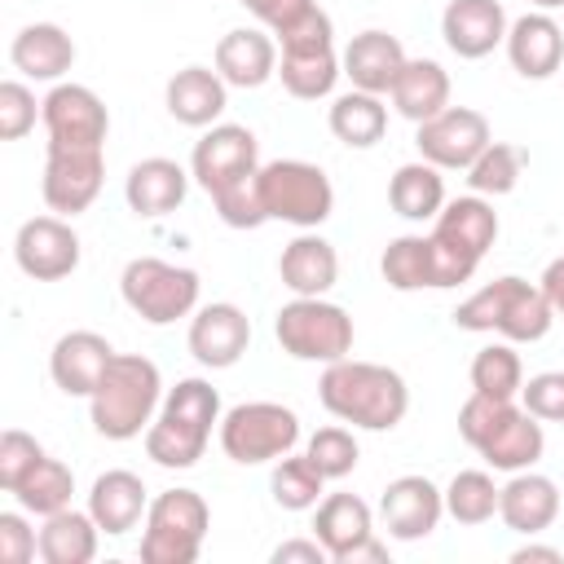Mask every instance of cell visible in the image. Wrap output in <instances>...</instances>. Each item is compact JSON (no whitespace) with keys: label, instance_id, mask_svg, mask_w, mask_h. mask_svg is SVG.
Here are the masks:
<instances>
[{"label":"cell","instance_id":"obj_1","mask_svg":"<svg viewBox=\"0 0 564 564\" xmlns=\"http://www.w3.org/2000/svg\"><path fill=\"white\" fill-rule=\"evenodd\" d=\"M317 397H322L326 414H335L339 423H352L361 432H392L410 410L405 379L392 366L357 361V357H339V361L322 366Z\"/></svg>","mask_w":564,"mask_h":564},{"label":"cell","instance_id":"obj_2","mask_svg":"<svg viewBox=\"0 0 564 564\" xmlns=\"http://www.w3.org/2000/svg\"><path fill=\"white\" fill-rule=\"evenodd\" d=\"M216 423H220V392L198 375L176 379V388L163 392L154 423L145 427V458L154 467L185 471L203 458Z\"/></svg>","mask_w":564,"mask_h":564},{"label":"cell","instance_id":"obj_3","mask_svg":"<svg viewBox=\"0 0 564 564\" xmlns=\"http://www.w3.org/2000/svg\"><path fill=\"white\" fill-rule=\"evenodd\" d=\"M458 436L494 471H507V476L538 467V458L546 454L542 419H533L516 401H498V397H480V392H471L458 405Z\"/></svg>","mask_w":564,"mask_h":564},{"label":"cell","instance_id":"obj_4","mask_svg":"<svg viewBox=\"0 0 564 564\" xmlns=\"http://www.w3.org/2000/svg\"><path fill=\"white\" fill-rule=\"evenodd\" d=\"M163 405V375L141 352H115L101 383L88 397L93 432L106 441H132L141 436Z\"/></svg>","mask_w":564,"mask_h":564},{"label":"cell","instance_id":"obj_5","mask_svg":"<svg viewBox=\"0 0 564 564\" xmlns=\"http://www.w3.org/2000/svg\"><path fill=\"white\" fill-rule=\"evenodd\" d=\"M454 326L471 330V335H498L511 344H538L555 326V313H551L542 286L507 273V278H494L480 291H471L454 308Z\"/></svg>","mask_w":564,"mask_h":564},{"label":"cell","instance_id":"obj_6","mask_svg":"<svg viewBox=\"0 0 564 564\" xmlns=\"http://www.w3.org/2000/svg\"><path fill=\"white\" fill-rule=\"evenodd\" d=\"M278 40V79L300 101H322L335 93V79L344 75V62L335 53V22L317 4L304 22L273 35Z\"/></svg>","mask_w":564,"mask_h":564},{"label":"cell","instance_id":"obj_7","mask_svg":"<svg viewBox=\"0 0 564 564\" xmlns=\"http://www.w3.org/2000/svg\"><path fill=\"white\" fill-rule=\"evenodd\" d=\"M427 238L436 247L445 286H463V282H471V273L480 269V260L498 242V212H494V203L485 194L445 198V207L436 212Z\"/></svg>","mask_w":564,"mask_h":564},{"label":"cell","instance_id":"obj_8","mask_svg":"<svg viewBox=\"0 0 564 564\" xmlns=\"http://www.w3.org/2000/svg\"><path fill=\"white\" fill-rule=\"evenodd\" d=\"M212 529V507L198 489H163L150 498L141 520V560L145 564H194Z\"/></svg>","mask_w":564,"mask_h":564},{"label":"cell","instance_id":"obj_9","mask_svg":"<svg viewBox=\"0 0 564 564\" xmlns=\"http://www.w3.org/2000/svg\"><path fill=\"white\" fill-rule=\"evenodd\" d=\"M198 291H203V282H198L194 269L167 264V260H159V256H137V260H128L123 273H119V295H123V304H128L141 322H150V326H172V322H181V317H194Z\"/></svg>","mask_w":564,"mask_h":564},{"label":"cell","instance_id":"obj_10","mask_svg":"<svg viewBox=\"0 0 564 564\" xmlns=\"http://www.w3.org/2000/svg\"><path fill=\"white\" fill-rule=\"evenodd\" d=\"M273 335H278L286 357L317 361V366L348 357L352 339H357L352 317L339 304H330L326 295H295L291 304H282L273 317Z\"/></svg>","mask_w":564,"mask_h":564},{"label":"cell","instance_id":"obj_11","mask_svg":"<svg viewBox=\"0 0 564 564\" xmlns=\"http://www.w3.org/2000/svg\"><path fill=\"white\" fill-rule=\"evenodd\" d=\"M260 203L269 220L317 229L335 212V185L308 159H273V163H260Z\"/></svg>","mask_w":564,"mask_h":564},{"label":"cell","instance_id":"obj_12","mask_svg":"<svg viewBox=\"0 0 564 564\" xmlns=\"http://www.w3.org/2000/svg\"><path fill=\"white\" fill-rule=\"evenodd\" d=\"M220 449L242 467L278 463L300 445V414L282 401H242L220 414Z\"/></svg>","mask_w":564,"mask_h":564},{"label":"cell","instance_id":"obj_13","mask_svg":"<svg viewBox=\"0 0 564 564\" xmlns=\"http://www.w3.org/2000/svg\"><path fill=\"white\" fill-rule=\"evenodd\" d=\"M101 181H106V150L101 145H62V141L44 145L40 194H44V207L53 216L70 220V216L88 212L101 194Z\"/></svg>","mask_w":564,"mask_h":564},{"label":"cell","instance_id":"obj_14","mask_svg":"<svg viewBox=\"0 0 564 564\" xmlns=\"http://www.w3.org/2000/svg\"><path fill=\"white\" fill-rule=\"evenodd\" d=\"M489 141H494V128L471 106H445L441 115L414 123L419 159H427L441 172H467Z\"/></svg>","mask_w":564,"mask_h":564},{"label":"cell","instance_id":"obj_15","mask_svg":"<svg viewBox=\"0 0 564 564\" xmlns=\"http://www.w3.org/2000/svg\"><path fill=\"white\" fill-rule=\"evenodd\" d=\"M79 234L70 229L66 216H31L18 225L13 238V260L26 278L35 282H62L79 269Z\"/></svg>","mask_w":564,"mask_h":564},{"label":"cell","instance_id":"obj_16","mask_svg":"<svg viewBox=\"0 0 564 564\" xmlns=\"http://www.w3.org/2000/svg\"><path fill=\"white\" fill-rule=\"evenodd\" d=\"M256 167H260V141L242 123H212L194 141V154H189V176L207 194L225 189L229 181H238V176H247Z\"/></svg>","mask_w":564,"mask_h":564},{"label":"cell","instance_id":"obj_17","mask_svg":"<svg viewBox=\"0 0 564 564\" xmlns=\"http://www.w3.org/2000/svg\"><path fill=\"white\" fill-rule=\"evenodd\" d=\"M40 123L48 141L62 145H106L110 132V110L88 84H53L48 97L40 101Z\"/></svg>","mask_w":564,"mask_h":564},{"label":"cell","instance_id":"obj_18","mask_svg":"<svg viewBox=\"0 0 564 564\" xmlns=\"http://www.w3.org/2000/svg\"><path fill=\"white\" fill-rule=\"evenodd\" d=\"M185 344H189V357H194L198 366H207V370H229V366L242 361V352H247V344H251V317H247L238 304H229V300L203 304V308H194V317H189Z\"/></svg>","mask_w":564,"mask_h":564},{"label":"cell","instance_id":"obj_19","mask_svg":"<svg viewBox=\"0 0 564 564\" xmlns=\"http://www.w3.org/2000/svg\"><path fill=\"white\" fill-rule=\"evenodd\" d=\"M441 516H445V489H436L427 476H397L379 494V520L397 542H419L436 533Z\"/></svg>","mask_w":564,"mask_h":564},{"label":"cell","instance_id":"obj_20","mask_svg":"<svg viewBox=\"0 0 564 564\" xmlns=\"http://www.w3.org/2000/svg\"><path fill=\"white\" fill-rule=\"evenodd\" d=\"M507 9L498 0H449L441 13V40L454 57L480 62L507 40Z\"/></svg>","mask_w":564,"mask_h":564},{"label":"cell","instance_id":"obj_21","mask_svg":"<svg viewBox=\"0 0 564 564\" xmlns=\"http://www.w3.org/2000/svg\"><path fill=\"white\" fill-rule=\"evenodd\" d=\"M502 48H507L511 70L524 75V79H551L564 66V31L542 9H529L524 18H516L507 26Z\"/></svg>","mask_w":564,"mask_h":564},{"label":"cell","instance_id":"obj_22","mask_svg":"<svg viewBox=\"0 0 564 564\" xmlns=\"http://www.w3.org/2000/svg\"><path fill=\"white\" fill-rule=\"evenodd\" d=\"M150 511V494H145V480L128 467H110L93 480L88 489V516L97 520V529L106 538H123L132 533Z\"/></svg>","mask_w":564,"mask_h":564},{"label":"cell","instance_id":"obj_23","mask_svg":"<svg viewBox=\"0 0 564 564\" xmlns=\"http://www.w3.org/2000/svg\"><path fill=\"white\" fill-rule=\"evenodd\" d=\"M313 538L335 564H352V555L375 538V511L357 494H326L313 507Z\"/></svg>","mask_w":564,"mask_h":564},{"label":"cell","instance_id":"obj_24","mask_svg":"<svg viewBox=\"0 0 564 564\" xmlns=\"http://www.w3.org/2000/svg\"><path fill=\"white\" fill-rule=\"evenodd\" d=\"M216 70L229 88H260L278 75V40L264 26H234L216 44Z\"/></svg>","mask_w":564,"mask_h":564},{"label":"cell","instance_id":"obj_25","mask_svg":"<svg viewBox=\"0 0 564 564\" xmlns=\"http://www.w3.org/2000/svg\"><path fill=\"white\" fill-rule=\"evenodd\" d=\"M115 348L106 335L97 330H66L53 352H48V375L66 397H93V388L101 383L106 366H110Z\"/></svg>","mask_w":564,"mask_h":564},{"label":"cell","instance_id":"obj_26","mask_svg":"<svg viewBox=\"0 0 564 564\" xmlns=\"http://www.w3.org/2000/svg\"><path fill=\"white\" fill-rule=\"evenodd\" d=\"M560 516V489L551 476L542 471H511V480L502 485L498 494V520L511 529V533H524V538H538L555 524Z\"/></svg>","mask_w":564,"mask_h":564},{"label":"cell","instance_id":"obj_27","mask_svg":"<svg viewBox=\"0 0 564 564\" xmlns=\"http://www.w3.org/2000/svg\"><path fill=\"white\" fill-rule=\"evenodd\" d=\"M189 194V172L176 163V159H141L128 167V181H123V198L137 216L145 220H159V216H172Z\"/></svg>","mask_w":564,"mask_h":564},{"label":"cell","instance_id":"obj_28","mask_svg":"<svg viewBox=\"0 0 564 564\" xmlns=\"http://www.w3.org/2000/svg\"><path fill=\"white\" fill-rule=\"evenodd\" d=\"M167 115L185 128H212L229 106V84L212 66H181L163 88Z\"/></svg>","mask_w":564,"mask_h":564},{"label":"cell","instance_id":"obj_29","mask_svg":"<svg viewBox=\"0 0 564 564\" xmlns=\"http://www.w3.org/2000/svg\"><path fill=\"white\" fill-rule=\"evenodd\" d=\"M9 62L18 75L35 84H62V75L75 66V40L57 22H31L13 35Z\"/></svg>","mask_w":564,"mask_h":564},{"label":"cell","instance_id":"obj_30","mask_svg":"<svg viewBox=\"0 0 564 564\" xmlns=\"http://www.w3.org/2000/svg\"><path fill=\"white\" fill-rule=\"evenodd\" d=\"M278 278L291 295H326L339 282V256L322 234L300 229L278 256Z\"/></svg>","mask_w":564,"mask_h":564},{"label":"cell","instance_id":"obj_31","mask_svg":"<svg viewBox=\"0 0 564 564\" xmlns=\"http://www.w3.org/2000/svg\"><path fill=\"white\" fill-rule=\"evenodd\" d=\"M339 62H344V75L352 79V88L383 97L392 88V79L401 75V66H405V48H401V40L392 31L370 26V31H361V35L348 40V48H344Z\"/></svg>","mask_w":564,"mask_h":564},{"label":"cell","instance_id":"obj_32","mask_svg":"<svg viewBox=\"0 0 564 564\" xmlns=\"http://www.w3.org/2000/svg\"><path fill=\"white\" fill-rule=\"evenodd\" d=\"M388 97H392V110L401 119L423 123V119H432V115H441L449 106V70L441 62H432V57H405V66L392 79Z\"/></svg>","mask_w":564,"mask_h":564},{"label":"cell","instance_id":"obj_33","mask_svg":"<svg viewBox=\"0 0 564 564\" xmlns=\"http://www.w3.org/2000/svg\"><path fill=\"white\" fill-rule=\"evenodd\" d=\"M379 273L392 291H445V273L427 234H401L383 247Z\"/></svg>","mask_w":564,"mask_h":564},{"label":"cell","instance_id":"obj_34","mask_svg":"<svg viewBox=\"0 0 564 564\" xmlns=\"http://www.w3.org/2000/svg\"><path fill=\"white\" fill-rule=\"evenodd\" d=\"M335 141H344L348 150H370L383 141L388 132V106L379 93H361V88H348L330 101V115H326Z\"/></svg>","mask_w":564,"mask_h":564},{"label":"cell","instance_id":"obj_35","mask_svg":"<svg viewBox=\"0 0 564 564\" xmlns=\"http://www.w3.org/2000/svg\"><path fill=\"white\" fill-rule=\"evenodd\" d=\"M388 207L401 220H436V212L445 207V176L441 167H432L427 159L401 163L388 181Z\"/></svg>","mask_w":564,"mask_h":564},{"label":"cell","instance_id":"obj_36","mask_svg":"<svg viewBox=\"0 0 564 564\" xmlns=\"http://www.w3.org/2000/svg\"><path fill=\"white\" fill-rule=\"evenodd\" d=\"M97 520L88 511H53L44 516V529H40V560L44 564H93L97 560Z\"/></svg>","mask_w":564,"mask_h":564},{"label":"cell","instance_id":"obj_37","mask_svg":"<svg viewBox=\"0 0 564 564\" xmlns=\"http://www.w3.org/2000/svg\"><path fill=\"white\" fill-rule=\"evenodd\" d=\"M471 392L480 397H498V401H516L524 388V361L516 352L511 339H494L471 357Z\"/></svg>","mask_w":564,"mask_h":564},{"label":"cell","instance_id":"obj_38","mask_svg":"<svg viewBox=\"0 0 564 564\" xmlns=\"http://www.w3.org/2000/svg\"><path fill=\"white\" fill-rule=\"evenodd\" d=\"M322 489H326V476L317 471V463L308 454H286L273 463L269 494L282 511H313L322 502Z\"/></svg>","mask_w":564,"mask_h":564},{"label":"cell","instance_id":"obj_39","mask_svg":"<svg viewBox=\"0 0 564 564\" xmlns=\"http://www.w3.org/2000/svg\"><path fill=\"white\" fill-rule=\"evenodd\" d=\"M70 494H75V471L62 463V458H40V467L13 489L18 507L31 511V516H53V511H66L70 507Z\"/></svg>","mask_w":564,"mask_h":564},{"label":"cell","instance_id":"obj_40","mask_svg":"<svg viewBox=\"0 0 564 564\" xmlns=\"http://www.w3.org/2000/svg\"><path fill=\"white\" fill-rule=\"evenodd\" d=\"M498 494H502V485H494L489 471L467 467L445 485V516L458 524H485L498 516Z\"/></svg>","mask_w":564,"mask_h":564},{"label":"cell","instance_id":"obj_41","mask_svg":"<svg viewBox=\"0 0 564 564\" xmlns=\"http://www.w3.org/2000/svg\"><path fill=\"white\" fill-rule=\"evenodd\" d=\"M524 176V150L511 145V141H489L480 150V159L467 167V185L471 194H485V198H502L520 185Z\"/></svg>","mask_w":564,"mask_h":564},{"label":"cell","instance_id":"obj_42","mask_svg":"<svg viewBox=\"0 0 564 564\" xmlns=\"http://www.w3.org/2000/svg\"><path fill=\"white\" fill-rule=\"evenodd\" d=\"M304 454L317 463V471H322L326 480H344V476H352V471H357L361 445H357V436H352L348 427L330 423V427H317V432L308 436Z\"/></svg>","mask_w":564,"mask_h":564},{"label":"cell","instance_id":"obj_43","mask_svg":"<svg viewBox=\"0 0 564 564\" xmlns=\"http://www.w3.org/2000/svg\"><path fill=\"white\" fill-rule=\"evenodd\" d=\"M216 203V216L229 225V229H260L269 216H264V203H260V167L229 181L225 189L212 194Z\"/></svg>","mask_w":564,"mask_h":564},{"label":"cell","instance_id":"obj_44","mask_svg":"<svg viewBox=\"0 0 564 564\" xmlns=\"http://www.w3.org/2000/svg\"><path fill=\"white\" fill-rule=\"evenodd\" d=\"M40 458H44V445H40L31 432L4 427V432H0V489L13 494V489L40 467Z\"/></svg>","mask_w":564,"mask_h":564},{"label":"cell","instance_id":"obj_45","mask_svg":"<svg viewBox=\"0 0 564 564\" xmlns=\"http://www.w3.org/2000/svg\"><path fill=\"white\" fill-rule=\"evenodd\" d=\"M40 119V101L22 79H4L0 84V137L4 141H22Z\"/></svg>","mask_w":564,"mask_h":564},{"label":"cell","instance_id":"obj_46","mask_svg":"<svg viewBox=\"0 0 564 564\" xmlns=\"http://www.w3.org/2000/svg\"><path fill=\"white\" fill-rule=\"evenodd\" d=\"M520 405L542 423H564V370H542L524 379Z\"/></svg>","mask_w":564,"mask_h":564},{"label":"cell","instance_id":"obj_47","mask_svg":"<svg viewBox=\"0 0 564 564\" xmlns=\"http://www.w3.org/2000/svg\"><path fill=\"white\" fill-rule=\"evenodd\" d=\"M40 555V533L26 524L22 511H0V560L4 564H26Z\"/></svg>","mask_w":564,"mask_h":564},{"label":"cell","instance_id":"obj_48","mask_svg":"<svg viewBox=\"0 0 564 564\" xmlns=\"http://www.w3.org/2000/svg\"><path fill=\"white\" fill-rule=\"evenodd\" d=\"M264 31H273V35H282V31H291L295 22H304L313 9H317V0H238Z\"/></svg>","mask_w":564,"mask_h":564},{"label":"cell","instance_id":"obj_49","mask_svg":"<svg viewBox=\"0 0 564 564\" xmlns=\"http://www.w3.org/2000/svg\"><path fill=\"white\" fill-rule=\"evenodd\" d=\"M291 560H304V564H326V546L317 538H291L282 546H273V564H291Z\"/></svg>","mask_w":564,"mask_h":564},{"label":"cell","instance_id":"obj_50","mask_svg":"<svg viewBox=\"0 0 564 564\" xmlns=\"http://www.w3.org/2000/svg\"><path fill=\"white\" fill-rule=\"evenodd\" d=\"M538 286H542V295H546V304H551L555 322H564V256H555V260L542 269Z\"/></svg>","mask_w":564,"mask_h":564},{"label":"cell","instance_id":"obj_51","mask_svg":"<svg viewBox=\"0 0 564 564\" xmlns=\"http://www.w3.org/2000/svg\"><path fill=\"white\" fill-rule=\"evenodd\" d=\"M511 560H516V564H529V560H546V564H560L564 555H560L555 546H538V542H529V546L511 551Z\"/></svg>","mask_w":564,"mask_h":564},{"label":"cell","instance_id":"obj_52","mask_svg":"<svg viewBox=\"0 0 564 564\" xmlns=\"http://www.w3.org/2000/svg\"><path fill=\"white\" fill-rule=\"evenodd\" d=\"M533 9H542V13H551V9H564V0H529Z\"/></svg>","mask_w":564,"mask_h":564}]
</instances>
